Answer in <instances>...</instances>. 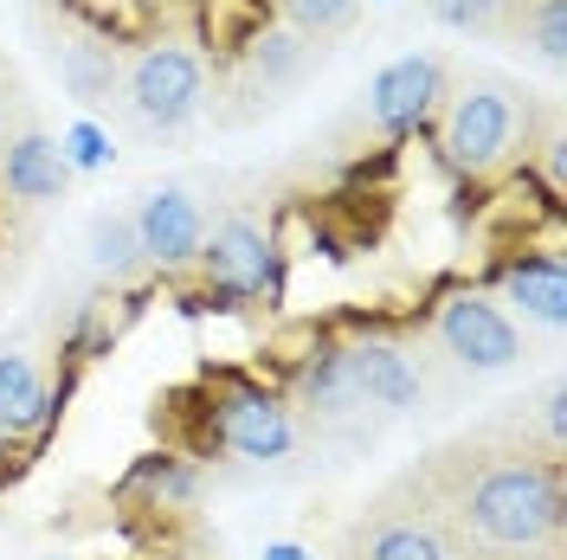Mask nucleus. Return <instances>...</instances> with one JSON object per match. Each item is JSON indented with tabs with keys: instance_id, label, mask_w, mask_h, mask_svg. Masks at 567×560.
<instances>
[{
	"instance_id": "nucleus-22",
	"label": "nucleus",
	"mask_w": 567,
	"mask_h": 560,
	"mask_svg": "<svg viewBox=\"0 0 567 560\" xmlns=\"http://www.w3.org/2000/svg\"><path fill=\"white\" fill-rule=\"evenodd\" d=\"M13 129H27V104H20V77L0 65V148H7Z\"/></svg>"
},
{
	"instance_id": "nucleus-11",
	"label": "nucleus",
	"mask_w": 567,
	"mask_h": 560,
	"mask_svg": "<svg viewBox=\"0 0 567 560\" xmlns=\"http://www.w3.org/2000/svg\"><path fill=\"white\" fill-rule=\"evenodd\" d=\"M71 180V162L65 148L45 136V129H13L7 148H0V187L13 194V200H59Z\"/></svg>"
},
{
	"instance_id": "nucleus-9",
	"label": "nucleus",
	"mask_w": 567,
	"mask_h": 560,
	"mask_svg": "<svg viewBox=\"0 0 567 560\" xmlns=\"http://www.w3.org/2000/svg\"><path fill=\"white\" fill-rule=\"evenodd\" d=\"M200 265H207V283L233 303H251L271 290V239L251 219H219L200 239Z\"/></svg>"
},
{
	"instance_id": "nucleus-6",
	"label": "nucleus",
	"mask_w": 567,
	"mask_h": 560,
	"mask_svg": "<svg viewBox=\"0 0 567 560\" xmlns=\"http://www.w3.org/2000/svg\"><path fill=\"white\" fill-rule=\"evenodd\" d=\"M213 445L246 464H278L297 445V419L278 393H265L258 381H213Z\"/></svg>"
},
{
	"instance_id": "nucleus-14",
	"label": "nucleus",
	"mask_w": 567,
	"mask_h": 560,
	"mask_svg": "<svg viewBox=\"0 0 567 560\" xmlns=\"http://www.w3.org/2000/svg\"><path fill=\"white\" fill-rule=\"evenodd\" d=\"M59 77H65L71 97L104 104V97H116L123 59H116V45H104V39H65V45H59Z\"/></svg>"
},
{
	"instance_id": "nucleus-16",
	"label": "nucleus",
	"mask_w": 567,
	"mask_h": 560,
	"mask_svg": "<svg viewBox=\"0 0 567 560\" xmlns=\"http://www.w3.org/2000/svg\"><path fill=\"white\" fill-rule=\"evenodd\" d=\"M425 13L452 33H516L523 0H425Z\"/></svg>"
},
{
	"instance_id": "nucleus-5",
	"label": "nucleus",
	"mask_w": 567,
	"mask_h": 560,
	"mask_svg": "<svg viewBox=\"0 0 567 560\" xmlns=\"http://www.w3.org/2000/svg\"><path fill=\"white\" fill-rule=\"evenodd\" d=\"M432 335H439V349L458 374H503V367L523 361V329L484 290H452L432 315Z\"/></svg>"
},
{
	"instance_id": "nucleus-19",
	"label": "nucleus",
	"mask_w": 567,
	"mask_h": 560,
	"mask_svg": "<svg viewBox=\"0 0 567 560\" xmlns=\"http://www.w3.org/2000/svg\"><path fill=\"white\" fill-rule=\"evenodd\" d=\"M354 7L361 0H278V13L297 27L303 39H336L354 27Z\"/></svg>"
},
{
	"instance_id": "nucleus-8",
	"label": "nucleus",
	"mask_w": 567,
	"mask_h": 560,
	"mask_svg": "<svg viewBox=\"0 0 567 560\" xmlns=\"http://www.w3.org/2000/svg\"><path fill=\"white\" fill-rule=\"evenodd\" d=\"M445 104V65L439 59H393L374 84H368V116L381 136H413L432 110Z\"/></svg>"
},
{
	"instance_id": "nucleus-23",
	"label": "nucleus",
	"mask_w": 567,
	"mask_h": 560,
	"mask_svg": "<svg viewBox=\"0 0 567 560\" xmlns=\"http://www.w3.org/2000/svg\"><path fill=\"white\" fill-rule=\"evenodd\" d=\"M265 560H317V554H303V548H290V541H278V548H265Z\"/></svg>"
},
{
	"instance_id": "nucleus-1",
	"label": "nucleus",
	"mask_w": 567,
	"mask_h": 560,
	"mask_svg": "<svg viewBox=\"0 0 567 560\" xmlns=\"http://www.w3.org/2000/svg\"><path fill=\"white\" fill-rule=\"evenodd\" d=\"M439 516L452 522L471 560H523L542 548H561L567 490L561 464L529 445V432L484 425L425 457L413 470Z\"/></svg>"
},
{
	"instance_id": "nucleus-7",
	"label": "nucleus",
	"mask_w": 567,
	"mask_h": 560,
	"mask_svg": "<svg viewBox=\"0 0 567 560\" xmlns=\"http://www.w3.org/2000/svg\"><path fill=\"white\" fill-rule=\"evenodd\" d=\"M342 361H349V381H354V400L368 406V413H413L425 406V367L413 354L388 342V335H361V342H342Z\"/></svg>"
},
{
	"instance_id": "nucleus-21",
	"label": "nucleus",
	"mask_w": 567,
	"mask_h": 560,
	"mask_svg": "<svg viewBox=\"0 0 567 560\" xmlns=\"http://www.w3.org/2000/svg\"><path fill=\"white\" fill-rule=\"evenodd\" d=\"M535 406H542V413H535V419H542V452L561 464V381L542 386V400H535Z\"/></svg>"
},
{
	"instance_id": "nucleus-25",
	"label": "nucleus",
	"mask_w": 567,
	"mask_h": 560,
	"mask_svg": "<svg viewBox=\"0 0 567 560\" xmlns=\"http://www.w3.org/2000/svg\"><path fill=\"white\" fill-rule=\"evenodd\" d=\"M7 445H13V438H7V432H0V452H7Z\"/></svg>"
},
{
	"instance_id": "nucleus-10",
	"label": "nucleus",
	"mask_w": 567,
	"mask_h": 560,
	"mask_svg": "<svg viewBox=\"0 0 567 560\" xmlns=\"http://www.w3.org/2000/svg\"><path fill=\"white\" fill-rule=\"evenodd\" d=\"M130 226H136L142 265H162V271H181V265H194V258H200V239H207V212L194 207L181 187H162V194H148V200L130 212Z\"/></svg>"
},
{
	"instance_id": "nucleus-3",
	"label": "nucleus",
	"mask_w": 567,
	"mask_h": 560,
	"mask_svg": "<svg viewBox=\"0 0 567 560\" xmlns=\"http://www.w3.org/2000/svg\"><path fill=\"white\" fill-rule=\"evenodd\" d=\"M342 560H471L425 484L406 470L374 496L342 535Z\"/></svg>"
},
{
	"instance_id": "nucleus-2",
	"label": "nucleus",
	"mask_w": 567,
	"mask_h": 560,
	"mask_svg": "<svg viewBox=\"0 0 567 560\" xmlns=\"http://www.w3.org/2000/svg\"><path fill=\"white\" fill-rule=\"evenodd\" d=\"M445 116H439V148L458 175H496L509 168L516 155H529L535 136V104L503 84V77H471L464 91L445 97Z\"/></svg>"
},
{
	"instance_id": "nucleus-13",
	"label": "nucleus",
	"mask_w": 567,
	"mask_h": 560,
	"mask_svg": "<svg viewBox=\"0 0 567 560\" xmlns=\"http://www.w3.org/2000/svg\"><path fill=\"white\" fill-rule=\"evenodd\" d=\"M45 413H52V406H45V381H39L33 354L7 349V354H0V432H7V438L39 432Z\"/></svg>"
},
{
	"instance_id": "nucleus-20",
	"label": "nucleus",
	"mask_w": 567,
	"mask_h": 560,
	"mask_svg": "<svg viewBox=\"0 0 567 560\" xmlns=\"http://www.w3.org/2000/svg\"><path fill=\"white\" fill-rule=\"evenodd\" d=\"M59 148H65L71 175H91V168H104L110 162V136L97 129V123H71L65 136H59Z\"/></svg>"
},
{
	"instance_id": "nucleus-17",
	"label": "nucleus",
	"mask_w": 567,
	"mask_h": 560,
	"mask_svg": "<svg viewBox=\"0 0 567 560\" xmlns=\"http://www.w3.org/2000/svg\"><path fill=\"white\" fill-rule=\"evenodd\" d=\"M91 265H97L104 278H130V271L142 265L130 212H104V219H91Z\"/></svg>"
},
{
	"instance_id": "nucleus-24",
	"label": "nucleus",
	"mask_w": 567,
	"mask_h": 560,
	"mask_svg": "<svg viewBox=\"0 0 567 560\" xmlns=\"http://www.w3.org/2000/svg\"><path fill=\"white\" fill-rule=\"evenodd\" d=\"M523 560H561V548H542V554H523Z\"/></svg>"
},
{
	"instance_id": "nucleus-15",
	"label": "nucleus",
	"mask_w": 567,
	"mask_h": 560,
	"mask_svg": "<svg viewBox=\"0 0 567 560\" xmlns=\"http://www.w3.org/2000/svg\"><path fill=\"white\" fill-rule=\"evenodd\" d=\"M297 71H303V39H290V33H265V39L246 52V84L258 91V97L284 91Z\"/></svg>"
},
{
	"instance_id": "nucleus-4",
	"label": "nucleus",
	"mask_w": 567,
	"mask_h": 560,
	"mask_svg": "<svg viewBox=\"0 0 567 560\" xmlns=\"http://www.w3.org/2000/svg\"><path fill=\"white\" fill-rule=\"evenodd\" d=\"M116 97H123L136 129H155V136L181 129L187 116H200V104H207V65H200L194 45H175V39L142 45L136 59L123 65V77H116Z\"/></svg>"
},
{
	"instance_id": "nucleus-18",
	"label": "nucleus",
	"mask_w": 567,
	"mask_h": 560,
	"mask_svg": "<svg viewBox=\"0 0 567 560\" xmlns=\"http://www.w3.org/2000/svg\"><path fill=\"white\" fill-rule=\"evenodd\" d=\"M516 33L535 45V59L542 65H561V45H567V7L561 0H523V13H516Z\"/></svg>"
},
{
	"instance_id": "nucleus-12",
	"label": "nucleus",
	"mask_w": 567,
	"mask_h": 560,
	"mask_svg": "<svg viewBox=\"0 0 567 560\" xmlns=\"http://www.w3.org/2000/svg\"><path fill=\"white\" fill-rule=\"evenodd\" d=\"M503 297L529 315V322L561 329V315H567V271H561V258H523V265H509V271H503Z\"/></svg>"
}]
</instances>
